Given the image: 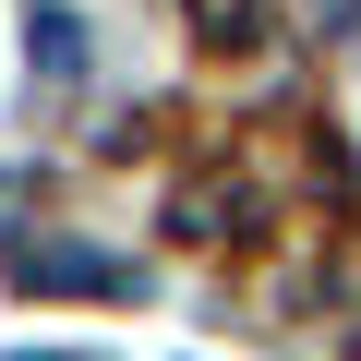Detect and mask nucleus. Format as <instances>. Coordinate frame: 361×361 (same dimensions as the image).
<instances>
[{
	"mask_svg": "<svg viewBox=\"0 0 361 361\" xmlns=\"http://www.w3.org/2000/svg\"><path fill=\"white\" fill-rule=\"evenodd\" d=\"M13 289H73V301H133V265H121V253H85V241H49V229H13Z\"/></svg>",
	"mask_w": 361,
	"mask_h": 361,
	"instance_id": "obj_1",
	"label": "nucleus"
},
{
	"mask_svg": "<svg viewBox=\"0 0 361 361\" xmlns=\"http://www.w3.org/2000/svg\"><path fill=\"white\" fill-rule=\"evenodd\" d=\"M193 25H205L217 49H253V37H265V13H253V0H193Z\"/></svg>",
	"mask_w": 361,
	"mask_h": 361,
	"instance_id": "obj_3",
	"label": "nucleus"
},
{
	"mask_svg": "<svg viewBox=\"0 0 361 361\" xmlns=\"http://www.w3.org/2000/svg\"><path fill=\"white\" fill-rule=\"evenodd\" d=\"M313 13H337V25H361V0H313Z\"/></svg>",
	"mask_w": 361,
	"mask_h": 361,
	"instance_id": "obj_4",
	"label": "nucleus"
},
{
	"mask_svg": "<svg viewBox=\"0 0 361 361\" xmlns=\"http://www.w3.org/2000/svg\"><path fill=\"white\" fill-rule=\"evenodd\" d=\"M25 37H37V85H49V97H73V85H85V61H97L85 13H73V0H37V25H25Z\"/></svg>",
	"mask_w": 361,
	"mask_h": 361,
	"instance_id": "obj_2",
	"label": "nucleus"
}]
</instances>
